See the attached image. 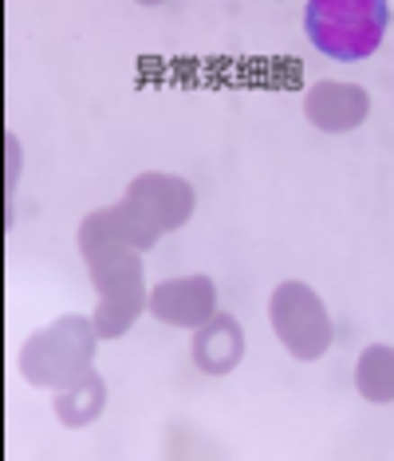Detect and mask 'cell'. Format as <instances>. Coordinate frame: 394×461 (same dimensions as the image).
Wrapping results in <instances>:
<instances>
[{
    "mask_svg": "<svg viewBox=\"0 0 394 461\" xmlns=\"http://www.w3.org/2000/svg\"><path fill=\"white\" fill-rule=\"evenodd\" d=\"M390 24L387 0H308L304 28L308 40L331 59H367L382 44Z\"/></svg>",
    "mask_w": 394,
    "mask_h": 461,
    "instance_id": "obj_1",
    "label": "cell"
},
{
    "mask_svg": "<svg viewBox=\"0 0 394 461\" xmlns=\"http://www.w3.org/2000/svg\"><path fill=\"white\" fill-rule=\"evenodd\" d=\"M296 292H300V285H296ZM300 308L304 312H296L292 316V308H288L284 300H273V320H276V331L284 335L288 348H292L296 355H304V359H312V355H319L324 351V343H327V320H324V308H319V300L312 296V292L304 296Z\"/></svg>",
    "mask_w": 394,
    "mask_h": 461,
    "instance_id": "obj_2",
    "label": "cell"
},
{
    "mask_svg": "<svg viewBox=\"0 0 394 461\" xmlns=\"http://www.w3.org/2000/svg\"><path fill=\"white\" fill-rule=\"evenodd\" d=\"M210 303H213V288L205 280H182V285H162L154 292V312L162 320L174 323H193L201 316H210Z\"/></svg>",
    "mask_w": 394,
    "mask_h": 461,
    "instance_id": "obj_3",
    "label": "cell"
},
{
    "mask_svg": "<svg viewBox=\"0 0 394 461\" xmlns=\"http://www.w3.org/2000/svg\"><path fill=\"white\" fill-rule=\"evenodd\" d=\"M308 103H327V111H312V119L319 127L331 122V131L355 127L363 114H367V99L359 91H351V83H319V91Z\"/></svg>",
    "mask_w": 394,
    "mask_h": 461,
    "instance_id": "obj_4",
    "label": "cell"
},
{
    "mask_svg": "<svg viewBox=\"0 0 394 461\" xmlns=\"http://www.w3.org/2000/svg\"><path fill=\"white\" fill-rule=\"evenodd\" d=\"M241 348H245V343H241V328L229 323V320H217L210 331L197 335L193 355H197V363H201L205 371L221 375V371H229V366L241 359Z\"/></svg>",
    "mask_w": 394,
    "mask_h": 461,
    "instance_id": "obj_5",
    "label": "cell"
},
{
    "mask_svg": "<svg viewBox=\"0 0 394 461\" xmlns=\"http://www.w3.org/2000/svg\"><path fill=\"white\" fill-rule=\"evenodd\" d=\"M359 391L371 394L375 402L394 394V351H367V359L359 363Z\"/></svg>",
    "mask_w": 394,
    "mask_h": 461,
    "instance_id": "obj_6",
    "label": "cell"
},
{
    "mask_svg": "<svg viewBox=\"0 0 394 461\" xmlns=\"http://www.w3.org/2000/svg\"><path fill=\"white\" fill-rule=\"evenodd\" d=\"M147 5H154V0H147Z\"/></svg>",
    "mask_w": 394,
    "mask_h": 461,
    "instance_id": "obj_7",
    "label": "cell"
}]
</instances>
